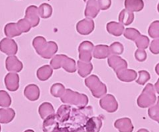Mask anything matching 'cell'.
I'll use <instances>...</instances> for the list:
<instances>
[{
  "label": "cell",
  "mask_w": 159,
  "mask_h": 132,
  "mask_svg": "<svg viewBox=\"0 0 159 132\" xmlns=\"http://www.w3.org/2000/svg\"><path fill=\"white\" fill-rule=\"evenodd\" d=\"M116 76L119 81L123 82H132L135 81L137 78V73L134 70L125 69L116 73Z\"/></svg>",
  "instance_id": "44dd1931"
},
{
  "label": "cell",
  "mask_w": 159,
  "mask_h": 132,
  "mask_svg": "<svg viewBox=\"0 0 159 132\" xmlns=\"http://www.w3.org/2000/svg\"><path fill=\"white\" fill-rule=\"evenodd\" d=\"M84 2H86V1H88V0H84Z\"/></svg>",
  "instance_id": "f5cc1de1"
},
{
  "label": "cell",
  "mask_w": 159,
  "mask_h": 132,
  "mask_svg": "<svg viewBox=\"0 0 159 132\" xmlns=\"http://www.w3.org/2000/svg\"><path fill=\"white\" fill-rule=\"evenodd\" d=\"M12 103V99L8 92L4 90H0V106L9 108Z\"/></svg>",
  "instance_id": "d6a6232c"
},
{
  "label": "cell",
  "mask_w": 159,
  "mask_h": 132,
  "mask_svg": "<svg viewBox=\"0 0 159 132\" xmlns=\"http://www.w3.org/2000/svg\"><path fill=\"white\" fill-rule=\"evenodd\" d=\"M99 8L102 10H107L111 5V0H98Z\"/></svg>",
  "instance_id": "b9f144b4"
},
{
  "label": "cell",
  "mask_w": 159,
  "mask_h": 132,
  "mask_svg": "<svg viewBox=\"0 0 159 132\" xmlns=\"http://www.w3.org/2000/svg\"><path fill=\"white\" fill-rule=\"evenodd\" d=\"M114 126L119 132H133L134 125L129 118L123 117L115 121Z\"/></svg>",
  "instance_id": "9a60e30c"
},
{
  "label": "cell",
  "mask_w": 159,
  "mask_h": 132,
  "mask_svg": "<svg viewBox=\"0 0 159 132\" xmlns=\"http://www.w3.org/2000/svg\"><path fill=\"white\" fill-rule=\"evenodd\" d=\"M24 96L30 101H36L40 97V89L38 85L30 84L26 86L24 92Z\"/></svg>",
  "instance_id": "ac0fdd59"
},
{
  "label": "cell",
  "mask_w": 159,
  "mask_h": 132,
  "mask_svg": "<svg viewBox=\"0 0 159 132\" xmlns=\"http://www.w3.org/2000/svg\"><path fill=\"white\" fill-rule=\"evenodd\" d=\"M56 132H70L69 130V129L66 127H59L57 130H56Z\"/></svg>",
  "instance_id": "7bdbcfd3"
},
{
  "label": "cell",
  "mask_w": 159,
  "mask_h": 132,
  "mask_svg": "<svg viewBox=\"0 0 159 132\" xmlns=\"http://www.w3.org/2000/svg\"><path fill=\"white\" fill-rule=\"evenodd\" d=\"M0 131H1V126H0Z\"/></svg>",
  "instance_id": "816d5d0a"
},
{
  "label": "cell",
  "mask_w": 159,
  "mask_h": 132,
  "mask_svg": "<svg viewBox=\"0 0 159 132\" xmlns=\"http://www.w3.org/2000/svg\"><path fill=\"white\" fill-rule=\"evenodd\" d=\"M135 44L139 50H145L148 48V45H149L150 40L149 38H148V37L145 36V35H140V36H139L138 38L136 39Z\"/></svg>",
  "instance_id": "836d02e7"
},
{
  "label": "cell",
  "mask_w": 159,
  "mask_h": 132,
  "mask_svg": "<svg viewBox=\"0 0 159 132\" xmlns=\"http://www.w3.org/2000/svg\"><path fill=\"white\" fill-rule=\"evenodd\" d=\"M4 33L7 38H12L14 37L20 36L22 32L18 28L16 23H9L4 27Z\"/></svg>",
  "instance_id": "f1b7e54d"
},
{
  "label": "cell",
  "mask_w": 159,
  "mask_h": 132,
  "mask_svg": "<svg viewBox=\"0 0 159 132\" xmlns=\"http://www.w3.org/2000/svg\"><path fill=\"white\" fill-rule=\"evenodd\" d=\"M14 110L11 108L0 109V124H9L15 117Z\"/></svg>",
  "instance_id": "484cf974"
},
{
  "label": "cell",
  "mask_w": 159,
  "mask_h": 132,
  "mask_svg": "<svg viewBox=\"0 0 159 132\" xmlns=\"http://www.w3.org/2000/svg\"><path fill=\"white\" fill-rule=\"evenodd\" d=\"M154 88H155V91L157 92V94H159V78L157 79V82L155 83V84H154Z\"/></svg>",
  "instance_id": "ee69618b"
},
{
  "label": "cell",
  "mask_w": 159,
  "mask_h": 132,
  "mask_svg": "<svg viewBox=\"0 0 159 132\" xmlns=\"http://www.w3.org/2000/svg\"><path fill=\"white\" fill-rule=\"evenodd\" d=\"M157 100L155 90L152 84L149 83L145 86L141 94L137 99V105L140 108H148L154 105Z\"/></svg>",
  "instance_id": "8992f818"
},
{
  "label": "cell",
  "mask_w": 159,
  "mask_h": 132,
  "mask_svg": "<svg viewBox=\"0 0 159 132\" xmlns=\"http://www.w3.org/2000/svg\"><path fill=\"white\" fill-rule=\"evenodd\" d=\"M59 127V123L57 120L56 114L48 116L44 120L43 131L44 132H56Z\"/></svg>",
  "instance_id": "d6986e66"
},
{
  "label": "cell",
  "mask_w": 159,
  "mask_h": 132,
  "mask_svg": "<svg viewBox=\"0 0 159 132\" xmlns=\"http://www.w3.org/2000/svg\"><path fill=\"white\" fill-rule=\"evenodd\" d=\"M24 132H34V131L33 130H31V129H28V130H26Z\"/></svg>",
  "instance_id": "7dc6e473"
},
{
  "label": "cell",
  "mask_w": 159,
  "mask_h": 132,
  "mask_svg": "<svg viewBox=\"0 0 159 132\" xmlns=\"http://www.w3.org/2000/svg\"><path fill=\"white\" fill-rule=\"evenodd\" d=\"M149 50L153 54H159V38H156V39H154L151 41Z\"/></svg>",
  "instance_id": "ab89813d"
},
{
  "label": "cell",
  "mask_w": 159,
  "mask_h": 132,
  "mask_svg": "<svg viewBox=\"0 0 159 132\" xmlns=\"http://www.w3.org/2000/svg\"><path fill=\"white\" fill-rule=\"evenodd\" d=\"M107 31L110 34V35H113L116 37L121 36L123 33H124V25H123L120 23L115 22V21H111L108 22L106 25Z\"/></svg>",
  "instance_id": "7402d4cb"
},
{
  "label": "cell",
  "mask_w": 159,
  "mask_h": 132,
  "mask_svg": "<svg viewBox=\"0 0 159 132\" xmlns=\"http://www.w3.org/2000/svg\"><path fill=\"white\" fill-rule=\"evenodd\" d=\"M134 56H135V59H137L139 62H143L147 59V53L145 52V50H136L135 54H134Z\"/></svg>",
  "instance_id": "60d3db41"
},
{
  "label": "cell",
  "mask_w": 159,
  "mask_h": 132,
  "mask_svg": "<svg viewBox=\"0 0 159 132\" xmlns=\"http://www.w3.org/2000/svg\"><path fill=\"white\" fill-rule=\"evenodd\" d=\"M102 127V120L98 116H91L85 126L86 132H99Z\"/></svg>",
  "instance_id": "ffe728a7"
},
{
  "label": "cell",
  "mask_w": 159,
  "mask_h": 132,
  "mask_svg": "<svg viewBox=\"0 0 159 132\" xmlns=\"http://www.w3.org/2000/svg\"><path fill=\"white\" fill-rule=\"evenodd\" d=\"M137 132H149V130H147V129H144V128H141V129H140V130H137Z\"/></svg>",
  "instance_id": "bcb514c9"
},
{
  "label": "cell",
  "mask_w": 159,
  "mask_h": 132,
  "mask_svg": "<svg viewBox=\"0 0 159 132\" xmlns=\"http://www.w3.org/2000/svg\"><path fill=\"white\" fill-rule=\"evenodd\" d=\"M36 53L44 59H51L58 51V45L55 41H47L44 37L37 36L32 42Z\"/></svg>",
  "instance_id": "7a4b0ae2"
},
{
  "label": "cell",
  "mask_w": 159,
  "mask_h": 132,
  "mask_svg": "<svg viewBox=\"0 0 159 132\" xmlns=\"http://www.w3.org/2000/svg\"><path fill=\"white\" fill-rule=\"evenodd\" d=\"M157 11H158V13H159V3H158V5H157Z\"/></svg>",
  "instance_id": "f907efd6"
},
{
  "label": "cell",
  "mask_w": 159,
  "mask_h": 132,
  "mask_svg": "<svg viewBox=\"0 0 159 132\" xmlns=\"http://www.w3.org/2000/svg\"><path fill=\"white\" fill-rule=\"evenodd\" d=\"M94 22L92 19L86 18L76 24V31L81 35H88L94 31Z\"/></svg>",
  "instance_id": "8fae6325"
},
{
  "label": "cell",
  "mask_w": 159,
  "mask_h": 132,
  "mask_svg": "<svg viewBox=\"0 0 159 132\" xmlns=\"http://www.w3.org/2000/svg\"><path fill=\"white\" fill-rule=\"evenodd\" d=\"M134 20V14L133 12L127 10H123L119 15V21L123 25L128 26L133 23Z\"/></svg>",
  "instance_id": "f546056e"
},
{
  "label": "cell",
  "mask_w": 159,
  "mask_h": 132,
  "mask_svg": "<svg viewBox=\"0 0 159 132\" xmlns=\"http://www.w3.org/2000/svg\"><path fill=\"white\" fill-rule=\"evenodd\" d=\"M155 72L157 75H159V64H157L155 67Z\"/></svg>",
  "instance_id": "f6af8a7d"
},
{
  "label": "cell",
  "mask_w": 159,
  "mask_h": 132,
  "mask_svg": "<svg viewBox=\"0 0 159 132\" xmlns=\"http://www.w3.org/2000/svg\"><path fill=\"white\" fill-rule=\"evenodd\" d=\"M23 64L16 56H10L6 59V68L11 73H19L23 70Z\"/></svg>",
  "instance_id": "5bb4252c"
},
{
  "label": "cell",
  "mask_w": 159,
  "mask_h": 132,
  "mask_svg": "<svg viewBox=\"0 0 159 132\" xmlns=\"http://www.w3.org/2000/svg\"><path fill=\"white\" fill-rule=\"evenodd\" d=\"M53 73V69L51 66L45 65L41 67L37 70V78L42 81H45L49 79Z\"/></svg>",
  "instance_id": "83f0119b"
},
{
  "label": "cell",
  "mask_w": 159,
  "mask_h": 132,
  "mask_svg": "<svg viewBox=\"0 0 159 132\" xmlns=\"http://www.w3.org/2000/svg\"><path fill=\"white\" fill-rule=\"evenodd\" d=\"M124 37L127 39L131 40V41H136L137 38L139 36H140V33L138 30L135 28H133V27H129V28L125 29L124 31Z\"/></svg>",
  "instance_id": "8d00e7d4"
},
{
  "label": "cell",
  "mask_w": 159,
  "mask_h": 132,
  "mask_svg": "<svg viewBox=\"0 0 159 132\" xmlns=\"http://www.w3.org/2000/svg\"><path fill=\"white\" fill-rule=\"evenodd\" d=\"M137 73L139 74V78L136 82L140 85H144L151 79V75L147 70H140Z\"/></svg>",
  "instance_id": "74e56055"
},
{
  "label": "cell",
  "mask_w": 159,
  "mask_h": 132,
  "mask_svg": "<svg viewBox=\"0 0 159 132\" xmlns=\"http://www.w3.org/2000/svg\"><path fill=\"white\" fill-rule=\"evenodd\" d=\"M66 91V87L61 83H55L52 85L50 92L52 96L56 98H61Z\"/></svg>",
  "instance_id": "1f68e13d"
},
{
  "label": "cell",
  "mask_w": 159,
  "mask_h": 132,
  "mask_svg": "<svg viewBox=\"0 0 159 132\" xmlns=\"http://www.w3.org/2000/svg\"><path fill=\"white\" fill-rule=\"evenodd\" d=\"M99 104H100V106L108 113H115L116 111H117L118 107H119L117 100L111 94L104 96L100 99Z\"/></svg>",
  "instance_id": "9c48e42d"
},
{
  "label": "cell",
  "mask_w": 159,
  "mask_h": 132,
  "mask_svg": "<svg viewBox=\"0 0 159 132\" xmlns=\"http://www.w3.org/2000/svg\"><path fill=\"white\" fill-rule=\"evenodd\" d=\"M148 35L152 38H159V21L151 23L148 28Z\"/></svg>",
  "instance_id": "d590c367"
},
{
  "label": "cell",
  "mask_w": 159,
  "mask_h": 132,
  "mask_svg": "<svg viewBox=\"0 0 159 132\" xmlns=\"http://www.w3.org/2000/svg\"><path fill=\"white\" fill-rule=\"evenodd\" d=\"M6 87L10 92H16L19 88L20 77L16 73H9L4 78Z\"/></svg>",
  "instance_id": "4fadbf2b"
},
{
  "label": "cell",
  "mask_w": 159,
  "mask_h": 132,
  "mask_svg": "<svg viewBox=\"0 0 159 132\" xmlns=\"http://www.w3.org/2000/svg\"><path fill=\"white\" fill-rule=\"evenodd\" d=\"M94 44L89 41H84L78 47L79 60L84 62H91L92 59V53L94 51Z\"/></svg>",
  "instance_id": "52a82bcc"
},
{
  "label": "cell",
  "mask_w": 159,
  "mask_h": 132,
  "mask_svg": "<svg viewBox=\"0 0 159 132\" xmlns=\"http://www.w3.org/2000/svg\"><path fill=\"white\" fill-rule=\"evenodd\" d=\"M157 103L159 105V96H158V97H157Z\"/></svg>",
  "instance_id": "681fc988"
},
{
  "label": "cell",
  "mask_w": 159,
  "mask_h": 132,
  "mask_svg": "<svg viewBox=\"0 0 159 132\" xmlns=\"http://www.w3.org/2000/svg\"><path fill=\"white\" fill-rule=\"evenodd\" d=\"M108 64L116 72V73L125 69H127L128 67L127 62L124 59L119 56H115V55H111L108 57Z\"/></svg>",
  "instance_id": "30bf717a"
},
{
  "label": "cell",
  "mask_w": 159,
  "mask_h": 132,
  "mask_svg": "<svg viewBox=\"0 0 159 132\" xmlns=\"http://www.w3.org/2000/svg\"><path fill=\"white\" fill-rule=\"evenodd\" d=\"M50 66L54 70H58L62 67L66 71L70 73H74L76 70V61L63 54L55 56L50 62Z\"/></svg>",
  "instance_id": "277c9868"
},
{
  "label": "cell",
  "mask_w": 159,
  "mask_h": 132,
  "mask_svg": "<svg viewBox=\"0 0 159 132\" xmlns=\"http://www.w3.org/2000/svg\"><path fill=\"white\" fill-rule=\"evenodd\" d=\"M110 53L111 54L115 55V56H119V55L123 54L124 52V47L123 44H121L119 41H115L109 46Z\"/></svg>",
  "instance_id": "e575fe53"
},
{
  "label": "cell",
  "mask_w": 159,
  "mask_h": 132,
  "mask_svg": "<svg viewBox=\"0 0 159 132\" xmlns=\"http://www.w3.org/2000/svg\"><path fill=\"white\" fill-rule=\"evenodd\" d=\"M60 99L64 104L76 106L78 108L87 106L89 102L88 97L86 95L74 92L71 89H66L65 92Z\"/></svg>",
  "instance_id": "3957f363"
},
{
  "label": "cell",
  "mask_w": 159,
  "mask_h": 132,
  "mask_svg": "<svg viewBox=\"0 0 159 132\" xmlns=\"http://www.w3.org/2000/svg\"><path fill=\"white\" fill-rule=\"evenodd\" d=\"M92 115L93 108L91 106L73 108L70 119L62 125L67 127L70 132H86L85 126Z\"/></svg>",
  "instance_id": "6da1fadb"
},
{
  "label": "cell",
  "mask_w": 159,
  "mask_h": 132,
  "mask_svg": "<svg viewBox=\"0 0 159 132\" xmlns=\"http://www.w3.org/2000/svg\"><path fill=\"white\" fill-rule=\"evenodd\" d=\"M156 121H157V122L158 123V124H159V116H158V117H157V119L156 120Z\"/></svg>",
  "instance_id": "c3c4849f"
},
{
  "label": "cell",
  "mask_w": 159,
  "mask_h": 132,
  "mask_svg": "<svg viewBox=\"0 0 159 132\" xmlns=\"http://www.w3.org/2000/svg\"><path fill=\"white\" fill-rule=\"evenodd\" d=\"M78 74L81 78H86L91 74L93 70V64L91 62H84L79 60L77 62Z\"/></svg>",
  "instance_id": "cb8c5ba5"
},
{
  "label": "cell",
  "mask_w": 159,
  "mask_h": 132,
  "mask_svg": "<svg viewBox=\"0 0 159 132\" xmlns=\"http://www.w3.org/2000/svg\"><path fill=\"white\" fill-rule=\"evenodd\" d=\"M0 51L7 56H15L18 52V45L12 38H5L0 41Z\"/></svg>",
  "instance_id": "ba28073f"
},
{
  "label": "cell",
  "mask_w": 159,
  "mask_h": 132,
  "mask_svg": "<svg viewBox=\"0 0 159 132\" xmlns=\"http://www.w3.org/2000/svg\"><path fill=\"white\" fill-rule=\"evenodd\" d=\"M38 113H39L41 118L43 120H45L52 115L56 114L54 107L50 102H43L42 104H41L38 108Z\"/></svg>",
  "instance_id": "d4e9b609"
},
{
  "label": "cell",
  "mask_w": 159,
  "mask_h": 132,
  "mask_svg": "<svg viewBox=\"0 0 159 132\" xmlns=\"http://www.w3.org/2000/svg\"><path fill=\"white\" fill-rule=\"evenodd\" d=\"M72 108L70 105H62L57 110L56 113L57 120L59 121V124H64L70 119V113H71Z\"/></svg>",
  "instance_id": "e0dca14e"
},
{
  "label": "cell",
  "mask_w": 159,
  "mask_h": 132,
  "mask_svg": "<svg viewBox=\"0 0 159 132\" xmlns=\"http://www.w3.org/2000/svg\"><path fill=\"white\" fill-rule=\"evenodd\" d=\"M18 26V28L20 29L22 33H27V32L30 31V30L31 29V25L29 23L28 21L24 18V19H20L17 23H16Z\"/></svg>",
  "instance_id": "f35d334b"
},
{
  "label": "cell",
  "mask_w": 159,
  "mask_h": 132,
  "mask_svg": "<svg viewBox=\"0 0 159 132\" xmlns=\"http://www.w3.org/2000/svg\"><path fill=\"white\" fill-rule=\"evenodd\" d=\"M85 85L91 90L92 96L94 98L100 99L107 93V87L105 84L101 81L99 78L96 75H91L84 81Z\"/></svg>",
  "instance_id": "5b68a950"
},
{
  "label": "cell",
  "mask_w": 159,
  "mask_h": 132,
  "mask_svg": "<svg viewBox=\"0 0 159 132\" xmlns=\"http://www.w3.org/2000/svg\"><path fill=\"white\" fill-rule=\"evenodd\" d=\"M99 12H100V8L97 0H88L84 10L85 16L90 19H93L98 16Z\"/></svg>",
  "instance_id": "2e32d148"
},
{
  "label": "cell",
  "mask_w": 159,
  "mask_h": 132,
  "mask_svg": "<svg viewBox=\"0 0 159 132\" xmlns=\"http://www.w3.org/2000/svg\"><path fill=\"white\" fill-rule=\"evenodd\" d=\"M39 16L43 19H48L52 14V7L48 3H42L38 7Z\"/></svg>",
  "instance_id": "4dcf8cb0"
},
{
  "label": "cell",
  "mask_w": 159,
  "mask_h": 132,
  "mask_svg": "<svg viewBox=\"0 0 159 132\" xmlns=\"http://www.w3.org/2000/svg\"><path fill=\"white\" fill-rule=\"evenodd\" d=\"M25 18L29 21L32 27H35L40 22V16L38 13V8L36 6H30L27 8L25 12Z\"/></svg>",
  "instance_id": "7c38bea8"
},
{
  "label": "cell",
  "mask_w": 159,
  "mask_h": 132,
  "mask_svg": "<svg viewBox=\"0 0 159 132\" xmlns=\"http://www.w3.org/2000/svg\"><path fill=\"white\" fill-rule=\"evenodd\" d=\"M126 10L131 12H140L144 7L143 0H125L124 2Z\"/></svg>",
  "instance_id": "4316f807"
},
{
  "label": "cell",
  "mask_w": 159,
  "mask_h": 132,
  "mask_svg": "<svg viewBox=\"0 0 159 132\" xmlns=\"http://www.w3.org/2000/svg\"><path fill=\"white\" fill-rule=\"evenodd\" d=\"M110 55H111V53H110L109 46L106 45H96L93 51V56L95 59H103L109 57Z\"/></svg>",
  "instance_id": "603a6c76"
}]
</instances>
